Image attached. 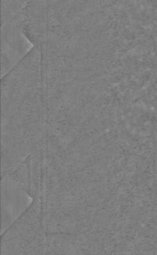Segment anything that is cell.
I'll list each match as a JSON object with an SVG mask.
<instances>
[{"label": "cell", "instance_id": "7a4b0ae2", "mask_svg": "<svg viewBox=\"0 0 157 255\" xmlns=\"http://www.w3.org/2000/svg\"><path fill=\"white\" fill-rule=\"evenodd\" d=\"M28 3L24 1H1V26L13 18Z\"/></svg>", "mask_w": 157, "mask_h": 255}, {"label": "cell", "instance_id": "6da1fadb", "mask_svg": "<svg viewBox=\"0 0 157 255\" xmlns=\"http://www.w3.org/2000/svg\"><path fill=\"white\" fill-rule=\"evenodd\" d=\"M34 44L11 20L1 26V77L8 74L28 54Z\"/></svg>", "mask_w": 157, "mask_h": 255}]
</instances>
